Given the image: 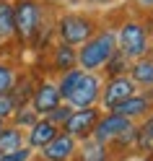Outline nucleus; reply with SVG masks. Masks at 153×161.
<instances>
[{
    "label": "nucleus",
    "mask_w": 153,
    "mask_h": 161,
    "mask_svg": "<svg viewBox=\"0 0 153 161\" xmlns=\"http://www.w3.org/2000/svg\"><path fill=\"white\" fill-rule=\"evenodd\" d=\"M130 65H132V60L125 55V52H119V49H114L112 52V57L107 60V65L101 68L107 73V78H112V75H127V70H130Z\"/></svg>",
    "instance_id": "nucleus-18"
},
{
    "label": "nucleus",
    "mask_w": 153,
    "mask_h": 161,
    "mask_svg": "<svg viewBox=\"0 0 153 161\" xmlns=\"http://www.w3.org/2000/svg\"><path fill=\"white\" fill-rule=\"evenodd\" d=\"M130 125H132V119L122 117V114H117V112H107V114L99 117V122H96V127H94V133H91V138H96L99 143L109 146L112 140H114L122 130H127Z\"/></svg>",
    "instance_id": "nucleus-8"
},
{
    "label": "nucleus",
    "mask_w": 153,
    "mask_h": 161,
    "mask_svg": "<svg viewBox=\"0 0 153 161\" xmlns=\"http://www.w3.org/2000/svg\"><path fill=\"white\" fill-rule=\"evenodd\" d=\"M39 119V114L34 112V107L31 104H24V107H16L13 109V114H11V122H13V127H31L34 122Z\"/></svg>",
    "instance_id": "nucleus-22"
},
{
    "label": "nucleus",
    "mask_w": 153,
    "mask_h": 161,
    "mask_svg": "<svg viewBox=\"0 0 153 161\" xmlns=\"http://www.w3.org/2000/svg\"><path fill=\"white\" fill-rule=\"evenodd\" d=\"M8 122H5V119H0V133H3V127H5Z\"/></svg>",
    "instance_id": "nucleus-27"
},
{
    "label": "nucleus",
    "mask_w": 153,
    "mask_h": 161,
    "mask_svg": "<svg viewBox=\"0 0 153 161\" xmlns=\"http://www.w3.org/2000/svg\"><path fill=\"white\" fill-rule=\"evenodd\" d=\"M34 80L29 78V75H16V83L11 86V91H8V96L13 99V104L16 107H24L31 102V94H34Z\"/></svg>",
    "instance_id": "nucleus-16"
},
{
    "label": "nucleus",
    "mask_w": 153,
    "mask_h": 161,
    "mask_svg": "<svg viewBox=\"0 0 153 161\" xmlns=\"http://www.w3.org/2000/svg\"><path fill=\"white\" fill-rule=\"evenodd\" d=\"M75 151H78V140L73 135H68L65 130H60L39 153H42L44 161H70L75 156Z\"/></svg>",
    "instance_id": "nucleus-10"
},
{
    "label": "nucleus",
    "mask_w": 153,
    "mask_h": 161,
    "mask_svg": "<svg viewBox=\"0 0 153 161\" xmlns=\"http://www.w3.org/2000/svg\"><path fill=\"white\" fill-rule=\"evenodd\" d=\"M60 133V127L57 125H52L47 117H39L36 122L29 127V135H26V146L31 148V151H42L49 140H52L55 135Z\"/></svg>",
    "instance_id": "nucleus-12"
},
{
    "label": "nucleus",
    "mask_w": 153,
    "mask_h": 161,
    "mask_svg": "<svg viewBox=\"0 0 153 161\" xmlns=\"http://www.w3.org/2000/svg\"><path fill=\"white\" fill-rule=\"evenodd\" d=\"M78 161H112L109 158V146L99 143L96 138H86L78 143Z\"/></svg>",
    "instance_id": "nucleus-14"
},
{
    "label": "nucleus",
    "mask_w": 153,
    "mask_h": 161,
    "mask_svg": "<svg viewBox=\"0 0 153 161\" xmlns=\"http://www.w3.org/2000/svg\"><path fill=\"white\" fill-rule=\"evenodd\" d=\"M0 39L8 42L13 39V3L0 0Z\"/></svg>",
    "instance_id": "nucleus-19"
},
{
    "label": "nucleus",
    "mask_w": 153,
    "mask_h": 161,
    "mask_svg": "<svg viewBox=\"0 0 153 161\" xmlns=\"http://www.w3.org/2000/svg\"><path fill=\"white\" fill-rule=\"evenodd\" d=\"M83 75V70L80 68H70V70H65V73H60V78H57V91H60V96H63V102L70 96V91L75 88V83H78V78Z\"/></svg>",
    "instance_id": "nucleus-20"
},
{
    "label": "nucleus",
    "mask_w": 153,
    "mask_h": 161,
    "mask_svg": "<svg viewBox=\"0 0 153 161\" xmlns=\"http://www.w3.org/2000/svg\"><path fill=\"white\" fill-rule=\"evenodd\" d=\"M52 65H55L57 73H65V70H70V68H78V49L60 42L55 47V52H52Z\"/></svg>",
    "instance_id": "nucleus-15"
},
{
    "label": "nucleus",
    "mask_w": 153,
    "mask_h": 161,
    "mask_svg": "<svg viewBox=\"0 0 153 161\" xmlns=\"http://www.w3.org/2000/svg\"><path fill=\"white\" fill-rule=\"evenodd\" d=\"M135 148L140 151H153V112L145 114V122L138 125V140H135Z\"/></svg>",
    "instance_id": "nucleus-21"
},
{
    "label": "nucleus",
    "mask_w": 153,
    "mask_h": 161,
    "mask_svg": "<svg viewBox=\"0 0 153 161\" xmlns=\"http://www.w3.org/2000/svg\"><path fill=\"white\" fill-rule=\"evenodd\" d=\"M3 44H5V42H3V39H0V49H3Z\"/></svg>",
    "instance_id": "nucleus-29"
},
{
    "label": "nucleus",
    "mask_w": 153,
    "mask_h": 161,
    "mask_svg": "<svg viewBox=\"0 0 153 161\" xmlns=\"http://www.w3.org/2000/svg\"><path fill=\"white\" fill-rule=\"evenodd\" d=\"M44 29V5L39 0H16L13 3V39L31 44Z\"/></svg>",
    "instance_id": "nucleus-1"
},
{
    "label": "nucleus",
    "mask_w": 153,
    "mask_h": 161,
    "mask_svg": "<svg viewBox=\"0 0 153 161\" xmlns=\"http://www.w3.org/2000/svg\"><path fill=\"white\" fill-rule=\"evenodd\" d=\"M117 49V34L114 29H101L94 36L78 47V68L86 73H96L107 65V60Z\"/></svg>",
    "instance_id": "nucleus-2"
},
{
    "label": "nucleus",
    "mask_w": 153,
    "mask_h": 161,
    "mask_svg": "<svg viewBox=\"0 0 153 161\" xmlns=\"http://www.w3.org/2000/svg\"><path fill=\"white\" fill-rule=\"evenodd\" d=\"M26 146V138H24V130L21 127H13V125H5L3 133H0V153H8V151H16Z\"/></svg>",
    "instance_id": "nucleus-17"
},
{
    "label": "nucleus",
    "mask_w": 153,
    "mask_h": 161,
    "mask_svg": "<svg viewBox=\"0 0 153 161\" xmlns=\"http://www.w3.org/2000/svg\"><path fill=\"white\" fill-rule=\"evenodd\" d=\"M150 153H153V151H150ZM150 161H153V158H150Z\"/></svg>",
    "instance_id": "nucleus-30"
},
{
    "label": "nucleus",
    "mask_w": 153,
    "mask_h": 161,
    "mask_svg": "<svg viewBox=\"0 0 153 161\" xmlns=\"http://www.w3.org/2000/svg\"><path fill=\"white\" fill-rule=\"evenodd\" d=\"M70 112H73V107H70L68 102H63L60 107H55L52 112L47 114V119H49V122H52V125H57L60 130H63V125H65V119H68V114H70Z\"/></svg>",
    "instance_id": "nucleus-24"
},
{
    "label": "nucleus",
    "mask_w": 153,
    "mask_h": 161,
    "mask_svg": "<svg viewBox=\"0 0 153 161\" xmlns=\"http://www.w3.org/2000/svg\"><path fill=\"white\" fill-rule=\"evenodd\" d=\"M57 36L63 44H70V47H80L83 42H88L99 29H96V18L91 16H83V13H65L57 18Z\"/></svg>",
    "instance_id": "nucleus-4"
},
{
    "label": "nucleus",
    "mask_w": 153,
    "mask_h": 161,
    "mask_svg": "<svg viewBox=\"0 0 153 161\" xmlns=\"http://www.w3.org/2000/svg\"><path fill=\"white\" fill-rule=\"evenodd\" d=\"M99 117H101L99 107L73 109V112L68 114L63 130H65L68 135H73L75 140H86V138H91V133H94V127H96V122H99Z\"/></svg>",
    "instance_id": "nucleus-7"
},
{
    "label": "nucleus",
    "mask_w": 153,
    "mask_h": 161,
    "mask_svg": "<svg viewBox=\"0 0 153 161\" xmlns=\"http://www.w3.org/2000/svg\"><path fill=\"white\" fill-rule=\"evenodd\" d=\"M143 3H145V5H153V0H143Z\"/></svg>",
    "instance_id": "nucleus-28"
},
{
    "label": "nucleus",
    "mask_w": 153,
    "mask_h": 161,
    "mask_svg": "<svg viewBox=\"0 0 153 161\" xmlns=\"http://www.w3.org/2000/svg\"><path fill=\"white\" fill-rule=\"evenodd\" d=\"M114 34H117V49L125 52L130 60H138L150 52V34L138 18H125Z\"/></svg>",
    "instance_id": "nucleus-3"
},
{
    "label": "nucleus",
    "mask_w": 153,
    "mask_h": 161,
    "mask_svg": "<svg viewBox=\"0 0 153 161\" xmlns=\"http://www.w3.org/2000/svg\"><path fill=\"white\" fill-rule=\"evenodd\" d=\"M31 153L34 151L29 146H21L16 151H8V153H0V161H31Z\"/></svg>",
    "instance_id": "nucleus-25"
},
{
    "label": "nucleus",
    "mask_w": 153,
    "mask_h": 161,
    "mask_svg": "<svg viewBox=\"0 0 153 161\" xmlns=\"http://www.w3.org/2000/svg\"><path fill=\"white\" fill-rule=\"evenodd\" d=\"M86 3H112V0H86Z\"/></svg>",
    "instance_id": "nucleus-26"
},
{
    "label": "nucleus",
    "mask_w": 153,
    "mask_h": 161,
    "mask_svg": "<svg viewBox=\"0 0 153 161\" xmlns=\"http://www.w3.org/2000/svg\"><path fill=\"white\" fill-rule=\"evenodd\" d=\"M101 86H104V80H101L96 73H86L78 78L75 88L70 91V96L65 102L73 107V109H83V107H96L99 104V96H101Z\"/></svg>",
    "instance_id": "nucleus-5"
},
{
    "label": "nucleus",
    "mask_w": 153,
    "mask_h": 161,
    "mask_svg": "<svg viewBox=\"0 0 153 161\" xmlns=\"http://www.w3.org/2000/svg\"><path fill=\"white\" fill-rule=\"evenodd\" d=\"M16 68L11 63H5V60H0V94H8L11 91V86L16 83Z\"/></svg>",
    "instance_id": "nucleus-23"
},
{
    "label": "nucleus",
    "mask_w": 153,
    "mask_h": 161,
    "mask_svg": "<svg viewBox=\"0 0 153 161\" xmlns=\"http://www.w3.org/2000/svg\"><path fill=\"white\" fill-rule=\"evenodd\" d=\"M138 91L135 80H132L130 75H112L107 78V83L101 86V96H99V104L107 109V112H112L119 102H125L127 96H132Z\"/></svg>",
    "instance_id": "nucleus-6"
},
{
    "label": "nucleus",
    "mask_w": 153,
    "mask_h": 161,
    "mask_svg": "<svg viewBox=\"0 0 153 161\" xmlns=\"http://www.w3.org/2000/svg\"><path fill=\"white\" fill-rule=\"evenodd\" d=\"M112 112H117V114H122V117H127V119H138V117H145V114H150L153 112V94H148V91H135L132 96H127L125 102H119Z\"/></svg>",
    "instance_id": "nucleus-11"
},
{
    "label": "nucleus",
    "mask_w": 153,
    "mask_h": 161,
    "mask_svg": "<svg viewBox=\"0 0 153 161\" xmlns=\"http://www.w3.org/2000/svg\"><path fill=\"white\" fill-rule=\"evenodd\" d=\"M127 75L135 80V86H143L150 91L153 88V55H143L138 60H132Z\"/></svg>",
    "instance_id": "nucleus-13"
},
{
    "label": "nucleus",
    "mask_w": 153,
    "mask_h": 161,
    "mask_svg": "<svg viewBox=\"0 0 153 161\" xmlns=\"http://www.w3.org/2000/svg\"><path fill=\"white\" fill-rule=\"evenodd\" d=\"M29 104L34 107V112L39 117H47L55 107L63 104V96H60V91H57L55 83H49V80H39V83L34 86V94H31V102H29Z\"/></svg>",
    "instance_id": "nucleus-9"
}]
</instances>
